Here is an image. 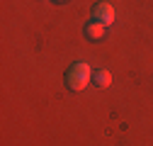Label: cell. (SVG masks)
<instances>
[{"mask_svg":"<svg viewBox=\"0 0 153 146\" xmlns=\"http://www.w3.org/2000/svg\"><path fill=\"white\" fill-rule=\"evenodd\" d=\"M92 20H97L102 25H112L114 22V7L109 3H97L92 7Z\"/></svg>","mask_w":153,"mask_h":146,"instance_id":"cell-2","label":"cell"},{"mask_svg":"<svg viewBox=\"0 0 153 146\" xmlns=\"http://www.w3.org/2000/svg\"><path fill=\"white\" fill-rule=\"evenodd\" d=\"M90 80H92V71H90V66L85 61H75V63L68 66V71H66V85H68V90L80 93V90L88 88Z\"/></svg>","mask_w":153,"mask_h":146,"instance_id":"cell-1","label":"cell"},{"mask_svg":"<svg viewBox=\"0 0 153 146\" xmlns=\"http://www.w3.org/2000/svg\"><path fill=\"white\" fill-rule=\"evenodd\" d=\"M92 85H95V88H100V90L109 88V85H112V73H109L107 68H97V71H92Z\"/></svg>","mask_w":153,"mask_h":146,"instance_id":"cell-4","label":"cell"},{"mask_svg":"<svg viewBox=\"0 0 153 146\" xmlns=\"http://www.w3.org/2000/svg\"><path fill=\"white\" fill-rule=\"evenodd\" d=\"M105 32H107V25H102V22H97V20H90V22L85 25V36H88L90 42L105 39Z\"/></svg>","mask_w":153,"mask_h":146,"instance_id":"cell-3","label":"cell"},{"mask_svg":"<svg viewBox=\"0 0 153 146\" xmlns=\"http://www.w3.org/2000/svg\"><path fill=\"white\" fill-rule=\"evenodd\" d=\"M53 3H66V0H53Z\"/></svg>","mask_w":153,"mask_h":146,"instance_id":"cell-5","label":"cell"}]
</instances>
